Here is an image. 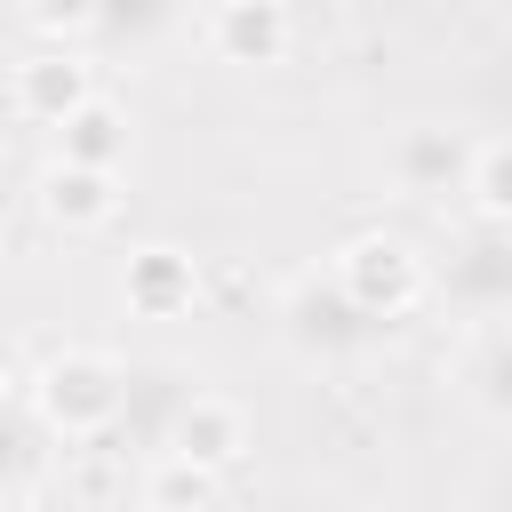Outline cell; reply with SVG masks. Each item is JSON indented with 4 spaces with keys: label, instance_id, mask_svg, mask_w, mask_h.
Here are the masks:
<instances>
[{
    "label": "cell",
    "instance_id": "30bf717a",
    "mask_svg": "<svg viewBox=\"0 0 512 512\" xmlns=\"http://www.w3.org/2000/svg\"><path fill=\"white\" fill-rule=\"evenodd\" d=\"M216 504V472L208 464H192V456H160L152 472H144V512H208Z\"/></svg>",
    "mask_w": 512,
    "mask_h": 512
},
{
    "label": "cell",
    "instance_id": "ba28073f",
    "mask_svg": "<svg viewBox=\"0 0 512 512\" xmlns=\"http://www.w3.org/2000/svg\"><path fill=\"white\" fill-rule=\"evenodd\" d=\"M56 160H80V168H112L120 176V160H128V112L120 104H104V96H88L64 128H56Z\"/></svg>",
    "mask_w": 512,
    "mask_h": 512
},
{
    "label": "cell",
    "instance_id": "7a4b0ae2",
    "mask_svg": "<svg viewBox=\"0 0 512 512\" xmlns=\"http://www.w3.org/2000/svg\"><path fill=\"white\" fill-rule=\"evenodd\" d=\"M424 288H432V272L400 232H360L336 248V296L360 320H408L424 304Z\"/></svg>",
    "mask_w": 512,
    "mask_h": 512
},
{
    "label": "cell",
    "instance_id": "6da1fadb",
    "mask_svg": "<svg viewBox=\"0 0 512 512\" xmlns=\"http://www.w3.org/2000/svg\"><path fill=\"white\" fill-rule=\"evenodd\" d=\"M32 408H40V424L64 432V440H104V432L120 424V408H128V368H120L112 352H96V344H64V352L32 376Z\"/></svg>",
    "mask_w": 512,
    "mask_h": 512
},
{
    "label": "cell",
    "instance_id": "52a82bcc",
    "mask_svg": "<svg viewBox=\"0 0 512 512\" xmlns=\"http://www.w3.org/2000/svg\"><path fill=\"white\" fill-rule=\"evenodd\" d=\"M176 456H192V464H208V472H232L240 456H248V408L232 400V392H192L184 408H176V440H168Z\"/></svg>",
    "mask_w": 512,
    "mask_h": 512
},
{
    "label": "cell",
    "instance_id": "4fadbf2b",
    "mask_svg": "<svg viewBox=\"0 0 512 512\" xmlns=\"http://www.w3.org/2000/svg\"><path fill=\"white\" fill-rule=\"evenodd\" d=\"M488 384H496V400H512V336L496 344V360H488Z\"/></svg>",
    "mask_w": 512,
    "mask_h": 512
},
{
    "label": "cell",
    "instance_id": "5b68a950",
    "mask_svg": "<svg viewBox=\"0 0 512 512\" xmlns=\"http://www.w3.org/2000/svg\"><path fill=\"white\" fill-rule=\"evenodd\" d=\"M32 208L56 232H104L120 216V176L112 168H80V160H48L32 184Z\"/></svg>",
    "mask_w": 512,
    "mask_h": 512
},
{
    "label": "cell",
    "instance_id": "7c38bea8",
    "mask_svg": "<svg viewBox=\"0 0 512 512\" xmlns=\"http://www.w3.org/2000/svg\"><path fill=\"white\" fill-rule=\"evenodd\" d=\"M24 24L40 40H56V48H72V40H88L104 24V0H24Z\"/></svg>",
    "mask_w": 512,
    "mask_h": 512
},
{
    "label": "cell",
    "instance_id": "9c48e42d",
    "mask_svg": "<svg viewBox=\"0 0 512 512\" xmlns=\"http://www.w3.org/2000/svg\"><path fill=\"white\" fill-rule=\"evenodd\" d=\"M464 144L448 136V128H408L400 144H392V176H400V192H448V184H464Z\"/></svg>",
    "mask_w": 512,
    "mask_h": 512
},
{
    "label": "cell",
    "instance_id": "277c9868",
    "mask_svg": "<svg viewBox=\"0 0 512 512\" xmlns=\"http://www.w3.org/2000/svg\"><path fill=\"white\" fill-rule=\"evenodd\" d=\"M288 40H296L288 0H216V8H208V56L232 64V72H272V64H288Z\"/></svg>",
    "mask_w": 512,
    "mask_h": 512
},
{
    "label": "cell",
    "instance_id": "8992f818",
    "mask_svg": "<svg viewBox=\"0 0 512 512\" xmlns=\"http://www.w3.org/2000/svg\"><path fill=\"white\" fill-rule=\"evenodd\" d=\"M192 296H200V264H192L184 248H168V240L136 248L128 272H120V304H128L136 320H184Z\"/></svg>",
    "mask_w": 512,
    "mask_h": 512
},
{
    "label": "cell",
    "instance_id": "8fae6325",
    "mask_svg": "<svg viewBox=\"0 0 512 512\" xmlns=\"http://www.w3.org/2000/svg\"><path fill=\"white\" fill-rule=\"evenodd\" d=\"M464 192H472L480 224H512V136L472 144V160H464Z\"/></svg>",
    "mask_w": 512,
    "mask_h": 512
},
{
    "label": "cell",
    "instance_id": "3957f363",
    "mask_svg": "<svg viewBox=\"0 0 512 512\" xmlns=\"http://www.w3.org/2000/svg\"><path fill=\"white\" fill-rule=\"evenodd\" d=\"M96 96V72H88V56L80 48H32L16 72H8V112L16 120H32V128H64L80 104Z\"/></svg>",
    "mask_w": 512,
    "mask_h": 512
}]
</instances>
